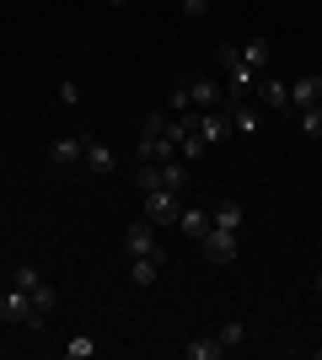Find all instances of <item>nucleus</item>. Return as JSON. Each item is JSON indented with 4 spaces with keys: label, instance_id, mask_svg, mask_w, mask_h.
Instances as JSON below:
<instances>
[{
    "label": "nucleus",
    "instance_id": "obj_25",
    "mask_svg": "<svg viewBox=\"0 0 322 360\" xmlns=\"http://www.w3.org/2000/svg\"><path fill=\"white\" fill-rule=\"evenodd\" d=\"M60 103L65 108H81V86H76V81H65V86H60Z\"/></svg>",
    "mask_w": 322,
    "mask_h": 360
},
{
    "label": "nucleus",
    "instance_id": "obj_9",
    "mask_svg": "<svg viewBox=\"0 0 322 360\" xmlns=\"http://www.w3.org/2000/svg\"><path fill=\"white\" fill-rule=\"evenodd\" d=\"M81 167H86V172H113V167H119V156H113L97 135H81Z\"/></svg>",
    "mask_w": 322,
    "mask_h": 360
},
{
    "label": "nucleus",
    "instance_id": "obj_6",
    "mask_svg": "<svg viewBox=\"0 0 322 360\" xmlns=\"http://www.w3.org/2000/svg\"><path fill=\"white\" fill-rule=\"evenodd\" d=\"M253 97H258L263 108H274V113H290V86H285L279 75H269V70L258 75V91H253Z\"/></svg>",
    "mask_w": 322,
    "mask_h": 360
},
{
    "label": "nucleus",
    "instance_id": "obj_7",
    "mask_svg": "<svg viewBox=\"0 0 322 360\" xmlns=\"http://www.w3.org/2000/svg\"><path fill=\"white\" fill-rule=\"evenodd\" d=\"M322 103V70H307L290 81V113L295 108H317Z\"/></svg>",
    "mask_w": 322,
    "mask_h": 360
},
{
    "label": "nucleus",
    "instance_id": "obj_1",
    "mask_svg": "<svg viewBox=\"0 0 322 360\" xmlns=\"http://www.w3.org/2000/svg\"><path fill=\"white\" fill-rule=\"evenodd\" d=\"M215 60H220V70H226V103H247V97L258 91V70L242 60V49H236V44H220Z\"/></svg>",
    "mask_w": 322,
    "mask_h": 360
},
{
    "label": "nucleus",
    "instance_id": "obj_22",
    "mask_svg": "<svg viewBox=\"0 0 322 360\" xmlns=\"http://www.w3.org/2000/svg\"><path fill=\"white\" fill-rule=\"evenodd\" d=\"M215 339H220V345H242V339H247V323H242V317H231V323H226V328H220V333H215Z\"/></svg>",
    "mask_w": 322,
    "mask_h": 360
},
{
    "label": "nucleus",
    "instance_id": "obj_20",
    "mask_svg": "<svg viewBox=\"0 0 322 360\" xmlns=\"http://www.w3.org/2000/svg\"><path fill=\"white\" fill-rule=\"evenodd\" d=\"M269 54H274V49H269V38H253V44H247V49H242V60H247V65H253V70H258V75H263V70H269Z\"/></svg>",
    "mask_w": 322,
    "mask_h": 360
},
{
    "label": "nucleus",
    "instance_id": "obj_3",
    "mask_svg": "<svg viewBox=\"0 0 322 360\" xmlns=\"http://www.w3.org/2000/svg\"><path fill=\"white\" fill-rule=\"evenodd\" d=\"M123 253H129V258H167V253H161V242H156V226L145 221V215L123 226Z\"/></svg>",
    "mask_w": 322,
    "mask_h": 360
},
{
    "label": "nucleus",
    "instance_id": "obj_21",
    "mask_svg": "<svg viewBox=\"0 0 322 360\" xmlns=\"http://www.w3.org/2000/svg\"><path fill=\"white\" fill-rule=\"evenodd\" d=\"M92 355H97V339H92V333H76V339L65 345V360H92Z\"/></svg>",
    "mask_w": 322,
    "mask_h": 360
},
{
    "label": "nucleus",
    "instance_id": "obj_26",
    "mask_svg": "<svg viewBox=\"0 0 322 360\" xmlns=\"http://www.w3.org/2000/svg\"><path fill=\"white\" fill-rule=\"evenodd\" d=\"M107 6H129V0H107Z\"/></svg>",
    "mask_w": 322,
    "mask_h": 360
},
{
    "label": "nucleus",
    "instance_id": "obj_19",
    "mask_svg": "<svg viewBox=\"0 0 322 360\" xmlns=\"http://www.w3.org/2000/svg\"><path fill=\"white\" fill-rule=\"evenodd\" d=\"M177 226H183V237H194V242H199L204 231H210V215H204V210H188V205H183V215H177Z\"/></svg>",
    "mask_w": 322,
    "mask_h": 360
},
{
    "label": "nucleus",
    "instance_id": "obj_12",
    "mask_svg": "<svg viewBox=\"0 0 322 360\" xmlns=\"http://www.w3.org/2000/svg\"><path fill=\"white\" fill-rule=\"evenodd\" d=\"M188 97H194L199 113H210V108L226 103V81H188Z\"/></svg>",
    "mask_w": 322,
    "mask_h": 360
},
{
    "label": "nucleus",
    "instance_id": "obj_14",
    "mask_svg": "<svg viewBox=\"0 0 322 360\" xmlns=\"http://www.w3.org/2000/svg\"><path fill=\"white\" fill-rule=\"evenodd\" d=\"M48 162H54V167H76L81 162V135L76 140H70V135H65V140H48Z\"/></svg>",
    "mask_w": 322,
    "mask_h": 360
},
{
    "label": "nucleus",
    "instance_id": "obj_16",
    "mask_svg": "<svg viewBox=\"0 0 322 360\" xmlns=\"http://www.w3.org/2000/svg\"><path fill=\"white\" fill-rule=\"evenodd\" d=\"M54 307H60V296H54V285L43 280V285L32 290V328H43V317L54 312Z\"/></svg>",
    "mask_w": 322,
    "mask_h": 360
},
{
    "label": "nucleus",
    "instance_id": "obj_10",
    "mask_svg": "<svg viewBox=\"0 0 322 360\" xmlns=\"http://www.w3.org/2000/svg\"><path fill=\"white\" fill-rule=\"evenodd\" d=\"M226 113H231V135H247V140H253L263 129V113L253 108V97H247V103H226Z\"/></svg>",
    "mask_w": 322,
    "mask_h": 360
},
{
    "label": "nucleus",
    "instance_id": "obj_24",
    "mask_svg": "<svg viewBox=\"0 0 322 360\" xmlns=\"http://www.w3.org/2000/svg\"><path fill=\"white\" fill-rule=\"evenodd\" d=\"M177 11H183L188 22H199V16L210 11V0H177Z\"/></svg>",
    "mask_w": 322,
    "mask_h": 360
},
{
    "label": "nucleus",
    "instance_id": "obj_13",
    "mask_svg": "<svg viewBox=\"0 0 322 360\" xmlns=\"http://www.w3.org/2000/svg\"><path fill=\"white\" fill-rule=\"evenodd\" d=\"M156 274H161V258H135V264H129V285H135V290H151Z\"/></svg>",
    "mask_w": 322,
    "mask_h": 360
},
{
    "label": "nucleus",
    "instance_id": "obj_4",
    "mask_svg": "<svg viewBox=\"0 0 322 360\" xmlns=\"http://www.w3.org/2000/svg\"><path fill=\"white\" fill-rule=\"evenodd\" d=\"M199 248H204L210 264H236V231H226V226H215V221H210V231L199 237Z\"/></svg>",
    "mask_w": 322,
    "mask_h": 360
},
{
    "label": "nucleus",
    "instance_id": "obj_23",
    "mask_svg": "<svg viewBox=\"0 0 322 360\" xmlns=\"http://www.w3.org/2000/svg\"><path fill=\"white\" fill-rule=\"evenodd\" d=\"M11 280H16V285H22V290H38V285H43V274L32 269V264H22V269H16Z\"/></svg>",
    "mask_w": 322,
    "mask_h": 360
},
{
    "label": "nucleus",
    "instance_id": "obj_2",
    "mask_svg": "<svg viewBox=\"0 0 322 360\" xmlns=\"http://www.w3.org/2000/svg\"><path fill=\"white\" fill-rule=\"evenodd\" d=\"M140 215L161 231V226H177V215H183V188H151L145 194V205H140Z\"/></svg>",
    "mask_w": 322,
    "mask_h": 360
},
{
    "label": "nucleus",
    "instance_id": "obj_5",
    "mask_svg": "<svg viewBox=\"0 0 322 360\" xmlns=\"http://www.w3.org/2000/svg\"><path fill=\"white\" fill-rule=\"evenodd\" d=\"M0 317H6V323H27V328H32V290H22L11 280V285L0 290Z\"/></svg>",
    "mask_w": 322,
    "mask_h": 360
},
{
    "label": "nucleus",
    "instance_id": "obj_15",
    "mask_svg": "<svg viewBox=\"0 0 322 360\" xmlns=\"http://www.w3.org/2000/svg\"><path fill=\"white\" fill-rule=\"evenodd\" d=\"M183 355H188V360H220V355H226V345H220L215 333H204V339H188Z\"/></svg>",
    "mask_w": 322,
    "mask_h": 360
},
{
    "label": "nucleus",
    "instance_id": "obj_11",
    "mask_svg": "<svg viewBox=\"0 0 322 360\" xmlns=\"http://www.w3.org/2000/svg\"><path fill=\"white\" fill-rule=\"evenodd\" d=\"M194 135H199L204 146H220V140L231 135V113H226V108H210V113H199V129H194Z\"/></svg>",
    "mask_w": 322,
    "mask_h": 360
},
{
    "label": "nucleus",
    "instance_id": "obj_27",
    "mask_svg": "<svg viewBox=\"0 0 322 360\" xmlns=\"http://www.w3.org/2000/svg\"><path fill=\"white\" fill-rule=\"evenodd\" d=\"M317 290H322V274H317Z\"/></svg>",
    "mask_w": 322,
    "mask_h": 360
},
{
    "label": "nucleus",
    "instance_id": "obj_18",
    "mask_svg": "<svg viewBox=\"0 0 322 360\" xmlns=\"http://www.w3.org/2000/svg\"><path fill=\"white\" fill-rule=\"evenodd\" d=\"M295 124H301L307 140H322V103L317 108H295Z\"/></svg>",
    "mask_w": 322,
    "mask_h": 360
},
{
    "label": "nucleus",
    "instance_id": "obj_17",
    "mask_svg": "<svg viewBox=\"0 0 322 360\" xmlns=\"http://www.w3.org/2000/svg\"><path fill=\"white\" fill-rule=\"evenodd\" d=\"M242 205H236V199H220V205H215V210H210V221L215 226H226V231H242Z\"/></svg>",
    "mask_w": 322,
    "mask_h": 360
},
{
    "label": "nucleus",
    "instance_id": "obj_8",
    "mask_svg": "<svg viewBox=\"0 0 322 360\" xmlns=\"http://www.w3.org/2000/svg\"><path fill=\"white\" fill-rule=\"evenodd\" d=\"M135 156H140V162H172V156H177V140H172V135H151V129H140Z\"/></svg>",
    "mask_w": 322,
    "mask_h": 360
}]
</instances>
